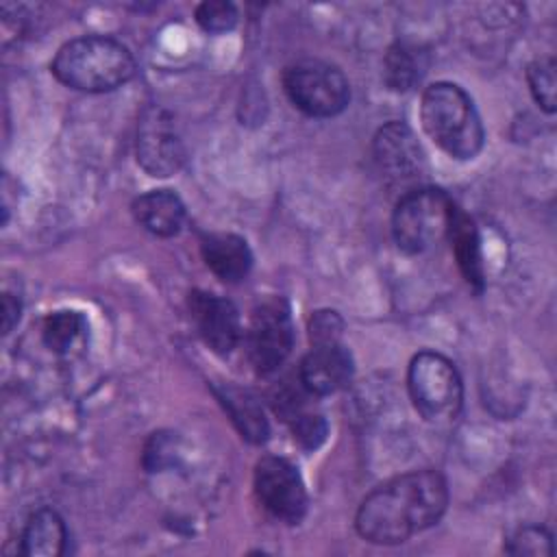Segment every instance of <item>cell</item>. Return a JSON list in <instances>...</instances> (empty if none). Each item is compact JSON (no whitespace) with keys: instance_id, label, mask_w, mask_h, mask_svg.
Here are the masks:
<instances>
[{"instance_id":"e0dca14e","label":"cell","mask_w":557,"mask_h":557,"mask_svg":"<svg viewBox=\"0 0 557 557\" xmlns=\"http://www.w3.org/2000/svg\"><path fill=\"white\" fill-rule=\"evenodd\" d=\"M67 529L54 509L35 511L24 524L20 553L28 557H59L65 553Z\"/></svg>"},{"instance_id":"484cf974","label":"cell","mask_w":557,"mask_h":557,"mask_svg":"<svg viewBox=\"0 0 557 557\" xmlns=\"http://www.w3.org/2000/svg\"><path fill=\"white\" fill-rule=\"evenodd\" d=\"M20 311H22L20 296L4 289V294H2V331L4 333H9L13 329V324L20 320Z\"/></svg>"},{"instance_id":"9a60e30c","label":"cell","mask_w":557,"mask_h":557,"mask_svg":"<svg viewBox=\"0 0 557 557\" xmlns=\"http://www.w3.org/2000/svg\"><path fill=\"white\" fill-rule=\"evenodd\" d=\"M133 215L148 233L174 237L185 224V205L170 189H150L133 200Z\"/></svg>"},{"instance_id":"5b68a950","label":"cell","mask_w":557,"mask_h":557,"mask_svg":"<svg viewBox=\"0 0 557 557\" xmlns=\"http://www.w3.org/2000/svg\"><path fill=\"white\" fill-rule=\"evenodd\" d=\"M407 387L416 411L429 422H448L461 409V376L455 363L440 352L422 350L411 359Z\"/></svg>"},{"instance_id":"2e32d148","label":"cell","mask_w":557,"mask_h":557,"mask_svg":"<svg viewBox=\"0 0 557 557\" xmlns=\"http://www.w3.org/2000/svg\"><path fill=\"white\" fill-rule=\"evenodd\" d=\"M446 237L453 244V252L463 278L468 281V285L481 292L485 287V265H483L481 237L474 220L463 211L455 209Z\"/></svg>"},{"instance_id":"4fadbf2b","label":"cell","mask_w":557,"mask_h":557,"mask_svg":"<svg viewBox=\"0 0 557 557\" xmlns=\"http://www.w3.org/2000/svg\"><path fill=\"white\" fill-rule=\"evenodd\" d=\"M207 268L224 283H239L252 268V252L244 237L233 233H207L200 239Z\"/></svg>"},{"instance_id":"30bf717a","label":"cell","mask_w":557,"mask_h":557,"mask_svg":"<svg viewBox=\"0 0 557 557\" xmlns=\"http://www.w3.org/2000/svg\"><path fill=\"white\" fill-rule=\"evenodd\" d=\"M189 313L202 342L218 355H228L242 339V322L237 307L211 292L189 294Z\"/></svg>"},{"instance_id":"ba28073f","label":"cell","mask_w":557,"mask_h":557,"mask_svg":"<svg viewBox=\"0 0 557 557\" xmlns=\"http://www.w3.org/2000/svg\"><path fill=\"white\" fill-rule=\"evenodd\" d=\"M255 494L265 511L298 524L307 511V490L296 466L283 457H261L255 466Z\"/></svg>"},{"instance_id":"603a6c76","label":"cell","mask_w":557,"mask_h":557,"mask_svg":"<svg viewBox=\"0 0 557 557\" xmlns=\"http://www.w3.org/2000/svg\"><path fill=\"white\" fill-rule=\"evenodd\" d=\"M289 426H292L294 440L307 450H315L326 440V433H329V424L324 416L307 409L300 411L296 418H292Z\"/></svg>"},{"instance_id":"ffe728a7","label":"cell","mask_w":557,"mask_h":557,"mask_svg":"<svg viewBox=\"0 0 557 557\" xmlns=\"http://www.w3.org/2000/svg\"><path fill=\"white\" fill-rule=\"evenodd\" d=\"M527 81H529V89H531L535 102L546 113H553L555 111V87H557L555 61L550 57L535 59L527 67Z\"/></svg>"},{"instance_id":"cb8c5ba5","label":"cell","mask_w":557,"mask_h":557,"mask_svg":"<svg viewBox=\"0 0 557 557\" xmlns=\"http://www.w3.org/2000/svg\"><path fill=\"white\" fill-rule=\"evenodd\" d=\"M344 322L335 311H315L309 320V339L311 344H331L342 342Z\"/></svg>"},{"instance_id":"ac0fdd59","label":"cell","mask_w":557,"mask_h":557,"mask_svg":"<svg viewBox=\"0 0 557 557\" xmlns=\"http://www.w3.org/2000/svg\"><path fill=\"white\" fill-rule=\"evenodd\" d=\"M426 72V52L409 41H396L389 46L383 59L385 85L394 91H409L420 83Z\"/></svg>"},{"instance_id":"8992f818","label":"cell","mask_w":557,"mask_h":557,"mask_svg":"<svg viewBox=\"0 0 557 557\" xmlns=\"http://www.w3.org/2000/svg\"><path fill=\"white\" fill-rule=\"evenodd\" d=\"M283 89L289 102L311 117H333L350 100V87L342 70L320 59H302L285 67Z\"/></svg>"},{"instance_id":"9c48e42d","label":"cell","mask_w":557,"mask_h":557,"mask_svg":"<svg viewBox=\"0 0 557 557\" xmlns=\"http://www.w3.org/2000/svg\"><path fill=\"white\" fill-rule=\"evenodd\" d=\"M379 172L389 185H409L426 172V159L413 131L403 122H387L372 141Z\"/></svg>"},{"instance_id":"7c38bea8","label":"cell","mask_w":557,"mask_h":557,"mask_svg":"<svg viewBox=\"0 0 557 557\" xmlns=\"http://www.w3.org/2000/svg\"><path fill=\"white\" fill-rule=\"evenodd\" d=\"M352 370V355L342 342L311 344L300 361L298 379L311 396H329L350 383Z\"/></svg>"},{"instance_id":"5bb4252c","label":"cell","mask_w":557,"mask_h":557,"mask_svg":"<svg viewBox=\"0 0 557 557\" xmlns=\"http://www.w3.org/2000/svg\"><path fill=\"white\" fill-rule=\"evenodd\" d=\"M213 394L224 411L231 416L235 429L242 433L244 440H248L250 444H263L268 440L270 426L263 407L252 392L226 381L213 385Z\"/></svg>"},{"instance_id":"d4e9b609","label":"cell","mask_w":557,"mask_h":557,"mask_svg":"<svg viewBox=\"0 0 557 557\" xmlns=\"http://www.w3.org/2000/svg\"><path fill=\"white\" fill-rule=\"evenodd\" d=\"M170 453H174V440L163 435V433H154L152 440L146 446V453H144L146 468L161 470L165 463H170L174 459Z\"/></svg>"},{"instance_id":"44dd1931","label":"cell","mask_w":557,"mask_h":557,"mask_svg":"<svg viewBox=\"0 0 557 557\" xmlns=\"http://www.w3.org/2000/svg\"><path fill=\"white\" fill-rule=\"evenodd\" d=\"M505 550L511 555H550L553 535L544 527L524 524L509 535Z\"/></svg>"},{"instance_id":"7402d4cb","label":"cell","mask_w":557,"mask_h":557,"mask_svg":"<svg viewBox=\"0 0 557 557\" xmlns=\"http://www.w3.org/2000/svg\"><path fill=\"white\" fill-rule=\"evenodd\" d=\"M196 22L207 33H226L237 24V7L224 0L202 2L196 7Z\"/></svg>"},{"instance_id":"277c9868","label":"cell","mask_w":557,"mask_h":557,"mask_svg":"<svg viewBox=\"0 0 557 557\" xmlns=\"http://www.w3.org/2000/svg\"><path fill=\"white\" fill-rule=\"evenodd\" d=\"M455 205L446 191L437 187L407 189L396 202L392 215V235L396 246L407 255L429 250L448 235Z\"/></svg>"},{"instance_id":"3957f363","label":"cell","mask_w":557,"mask_h":557,"mask_svg":"<svg viewBox=\"0 0 557 557\" xmlns=\"http://www.w3.org/2000/svg\"><path fill=\"white\" fill-rule=\"evenodd\" d=\"M424 133L453 159H474L485 141L481 115L472 98L455 83H433L420 102Z\"/></svg>"},{"instance_id":"52a82bcc","label":"cell","mask_w":557,"mask_h":557,"mask_svg":"<svg viewBox=\"0 0 557 557\" xmlns=\"http://www.w3.org/2000/svg\"><path fill=\"white\" fill-rule=\"evenodd\" d=\"M244 348L257 374L276 372L294 348V322L289 305L278 298H265L255 305L244 331Z\"/></svg>"},{"instance_id":"8fae6325","label":"cell","mask_w":557,"mask_h":557,"mask_svg":"<svg viewBox=\"0 0 557 557\" xmlns=\"http://www.w3.org/2000/svg\"><path fill=\"white\" fill-rule=\"evenodd\" d=\"M185 159L183 144L168 113L152 109L144 115L137 133V161L150 176L174 174Z\"/></svg>"},{"instance_id":"6da1fadb","label":"cell","mask_w":557,"mask_h":557,"mask_svg":"<svg viewBox=\"0 0 557 557\" xmlns=\"http://www.w3.org/2000/svg\"><path fill=\"white\" fill-rule=\"evenodd\" d=\"M448 485L435 470H411L374 487L359 505L355 527L372 544H403L446 511Z\"/></svg>"},{"instance_id":"7a4b0ae2","label":"cell","mask_w":557,"mask_h":557,"mask_svg":"<svg viewBox=\"0 0 557 557\" xmlns=\"http://www.w3.org/2000/svg\"><path fill=\"white\" fill-rule=\"evenodd\" d=\"M52 74L65 87L102 94L122 87L135 74L131 50L104 35L76 37L59 48L52 59Z\"/></svg>"},{"instance_id":"d6986e66","label":"cell","mask_w":557,"mask_h":557,"mask_svg":"<svg viewBox=\"0 0 557 557\" xmlns=\"http://www.w3.org/2000/svg\"><path fill=\"white\" fill-rule=\"evenodd\" d=\"M87 318L76 309H59L46 315L41 326V339L48 350L57 355H72L87 342Z\"/></svg>"}]
</instances>
